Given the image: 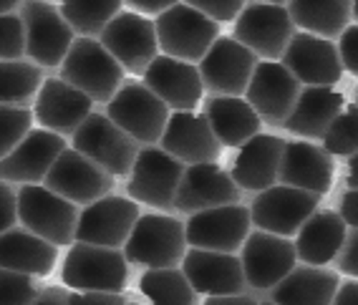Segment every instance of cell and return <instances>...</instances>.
<instances>
[{
	"label": "cell",
	"mask_w": 358,
	"mask_h": 305,
	"mask_svg": "<svg viewBox=\"0 0 358 305\" xmlns=\"http://www.w3.org/2000/svg\"><path fill=\"white\" fill-rule=\"evenodd\" d=\"M298 94H301V81L280 61H257L245 99L257 111L262 124L282 127Z\"/></svg>",
	"instance_id": "20"
},
{
	"label": "cell",
	"mask_w": 358,
	"mask_h": 305,
	"mask_svg": "<svg viewBox=\"0 0 358 305\" xmlns=\"http://www.w3.org/2000/svg\"><path fill=\"white\" fill-rule=\"evenodd\" d=\"M333 262H336V270H338V273L358 280V229L356 227H348L343 248H341V253L336 255Z\"/></svg>",
	"instance_id": "43"
},
{
	"label": "cell",
	"mask_w": 358,
	"mask_h": 305,
	"mask_svg": "<svg viewBox=\"0 0 358 305\" xmlns=\"http://www.w3.org/2000/svg\"><path fill=\"white\" fill-rule=\"evenodd\" d=\"M285 141L275 134H255L243 146H237V154L232 159L230 177L237 187L245 192H262L278 185L280 172V157Z\"/></svg>",
	"instance_id": "27"
},
{
	"label": "cell",
	"mask_w": 358,
	"mask_h": 305,
	"mask_svg": "<svg viewBox=\"0 0 358 305\" xmlns=\"http://www.w3.org/2000/svg\"><path fill=\"white\" fill-rule=\"evenodd\" d=\"M154 26H157L159 51L164 56L189 61V64H199L220 36L217 20L207 18L197 8L187 6L185 0L157 15Z\"/></svg>",
	"instance_id": "5"
},
{
	"label": "cell",
	"mask_w": 358,
	"mask_h": 305,
	"mask_svg": "<svg viewBox=\"0 0 358 305\" xmlns=\"http://www.w3.org/2000/svg\"><path fill=\"white\" fill-rule=\"evenodd\" d=\"M18 225V192L0 179V232Z\"/></svg>",
	"instance_id": "44"
},
{
	"label": "cell",
	"mask_w": 358,
	"mask_h": 305,
	"mask_svg": "<svg viewBox=\"0 0 358 305\" xmlns=\"http://www.w3.org/2000/svg\"><path fill=\"white\" fill-rule=\"evenodd\" d=\"M333 157L323 149V144H313L308 139L285 141L280 157V185L298 187V190L326 194L333 185Z\"/></svg>",
	"instance_id": "26"
},
{
	"label": "cell",
	"mask_w": 358,
	"mask_h": 305,
	"mask_svg": "<svg viewBox=\"0 0 358 305\" xmlns=\"http://www.w3.org/2000/svg\"><path fill=\"white\" fill-rule=\"evenodd\" d=\"M99 41L103 48L122 64L127 73L144 76L157 53H159V41H157V26L149 15L134 13V10H122L109 20Z\"/></svg>",
	"instance_id": "12"
},
{
	"label": "cell",
	"mask_w": 358,
	"mask_h": 305,
	"mask_svg": "<svg viewBox=\"0 0 358 305\" xmlns=\"http://www.w3.org/2000/svg\"><path fill=\"white\" fill-rule=\"evenodd\" d=\"M38 292L41 288L33 275L0 267V305H33Z\"/></svg>",
	"instance_id": "39"
},
{
	"label": "cell",
	"mask_w": 358,
	"mask_h": 305,
	"mask_svg": "<svg viewBox=\"0 0 358 305\" xmlns=\"http://www.w3.org/2000/svg\"><path fill=\"white\" fill-rule=\"evenodd\" d=\"M202 114L207 116L220 144L232 149L243 146L262 129V119L245 96H210Z\"/></svg>",
	"instance_id": "31"
},
{
	"label": "cell",
	"mask_w": 358,
	"mask_h": 305,
	"mask_svg": "<svg viewBox=\"0 0 358 305\" xmlns=\"http://www.w3.org/2000/svg\"><path fill=\"white\" fill-rule=\"evenodd\" d=\"M345 185L348 190H358V152L348 157V172H345Z\"/></svg>",
	"instance_id": "51"
},
{
	"label": "cell",
	"mask_w": 358,
	"mask_h": 305,
	"mask_svg": "<svg viewBox=\"0 0 358 305\" xmlns=\"http://www.w3.org/2000/svg\"><path fill=\"white\" fill-rule=\"evenodd\" d=\"M58 262V248L43 237L33 235L31 229L10 227L0 232V267L18 270V273L45 278L53 273Z\"/></svg>",
	"instance_id": "32"
},
{
	"label": "cell",
	"mask_w": 358,
	"mask_h": 305,
	"mask_svg": "<svg viewBox=\"0 0 358 305\" xmlns=\"http://www.w3.org/2000/svg\"><path fill=\"white\" fill-rule=\"evenodd\" d=\"M341 285L338 270L326 265H295L275 288H270V300L278 305H331Z\"/></svg>",
	"instance_id": "29"
},
{
	"label": "cell",
	"mask_w": 358,
	"mask_h": 305,
	"mask_svg": "<svg viewBox=\"0 0 358 305\" xmlns=\"http://www.w3.org/2000/svg\"><path fill=\"white\" fill-rule=\"evenodd\" d=\"M139 292L149 305H197V290L182 267H152L139 278Z\"/></svg>",
	"instance_id": "34"
},
{
	"label": "cell",
	"mask_w": 358,
	"mask_h": 305,
	"mask_svg": "<svg viewBox=\"0 0 358 305\" xmlns=\"http://www.w3.org/2000/svg\"><path fill=\"white\" fill-rule=\"evenodd\" d=\"M124 292H83L71 290L69 305H127Z\"/></svg>",
	"instance_id": "45"
},
{
	"label": "cell",
	"mask_w": 358,
	"mask_h": 305,
	"mask_svg": "<svg viewBox=\"0 0 358 305\" xmlns=\"http://www.w3.org/2000/svg\"><path fill=\"white\" fill-rule=\"evenodd\" d=\"M106 114L139 146H149L159 144L172 111L144 81H129L106 101Z\"/></svg>",
	"instance_id": "6"
},
{
	"label": "cell",
	"mask_w": 358,
	"mask_h": 305,
	"mask_svg": "<svg viewBox=\"0 0 358 305\" xmlns=\"http://www.w3.org/2000/svg\"><path fill=\"white\" fill-rule=\"evenodd\" d=\"M280 64L306 86H336L345 73L338 45L308 31H295Z\"/></svg>",
	"instance_id": "19"
},
{
	"label": "cell",
	"mask_w": 358,
	"mask_h": 305,
	"mask_svg": "<svg viewBox=\"0 0 358 305\" xmlns=\"http://www.w3.org/2000/svg\"><path fill=\"white\" fill-rule=\"evenodd\" d=\"M18 222L56 248L76 242L78 204L69 202L45 185H20Z\"/></svg>",
	"instance_id": "4"
},
{
	"label": "cell",
	"mask_w": 358,
	"mask_h": 305,
	"mask_svg": "<svg viewBox=\"0 0 358 305\" xmlns=\"http://www.w3.org/2000/svg\"><path fill=\"white\" fill-rule=\"evenodd\" d=\"M127 305H149V303H127Z\"/></svg>",
	"instance_id": "56"
},
{
	"label": "cell",
	"mask_w": 358,
	"mask_h": 305,
	"mask_svg": "<svg viewBox=\"0 0 358 305\" xmlns=\"http://www.w3.org/2000/svg\"><path fill=\"white\" fill-rule=\"evenodd\" d=\"M23 6V0H0V15L6 13H13L15 8Z\"/></svg>",
	"instance_id": "52"
},
{
	"label": "cell",
	"mask_w": 358,
	"mask_h": 305,
	"mask_svg": "<svg viewBox=\"0 0 358 305\" xmlns=\"http://www.w3.org/2000/svg\"><path fill=\"white\" fill-rule=\"evenodd\" d=\"M187 245L202 250H217V253H237L243 242L252 232L250 207L243 202L222 204L212 210L194 212L185 222Z\"/></svg>",
	"instance_id": "15"
},
{
	"label": "cell",
	"mask_w": 358,
	"mask_h": 305,
	"mask_svg": "<svg viewBox=\"0 0 358 305\" xmlns=\"http://www.w3.org/2000/svg\"><path fill=\"white\" fill-rule=\"evenodd\" d=\"M345 106V96L336 86H303L282 129L298 139L323 141L333 119Z\"/></svg>",
	"instance_id": "28"
},
{
	"label": "cell",
	"mask_w": 358,
	"mask_h": 305,
	"mask_svg": "<svg viewBox=\"0 0 358 305\" xmlns=\"http://www.w3.org/2000/svg\"><path fill=\"white\" fill-rule=\"evenodd\" d=\"M331 305H358V280L353 278L351 283H341Z\"/></svg>",
	"instance_id": "50"
},
{
	"label": "cell",
	"mask_w": 358,
	"mask_h": 305,
	"mask_svg": "<svg viewBox=\"0 0 358 305\" xmlns=\"http://www.w3.org/2000/svg\"><path fill=\"white\" fill-rule=\"evenodd\" d=\"M257 56L232 36H217L197 64L202 86L210 96H245Z\"/></svg>",
	"instance_id": "13"
},
{
	"label": "cell",
	"mask_w": 358,
	"mask_h": 305,
	"mask_svg": "<svg viewBox=\"0 0 358 305\" xmlns=\"http://www.w3.org/2000/svg\"><path fill=\"white\" fill-rule=\"evenodd\" d=\"M323 149L331 157H353L358 152V104H345L323 136Z\"/></svg>",
	"instance_id": "37"
},
{
	"label": "cell",
	"mask_w": 358,
	"mask_h": 305,
	"mask_svg": "<svg viewBox=\"0 0 358 305\" xmlns=\"http://www.w3.org/2000/svg\"><path fill=\"white\" fill-rule=\"evenodd\" d=\"M348 235V225L333 210H315L295 235L298 262L306 265H328L336 260Z\"/></svg>",
	"instance_id": "30"
},
{
	"label": "cell",
	"mask_w": 358,
	"mask_h": 305,
	"mask_svg": "<svg viewBox=\"0 0 358 305\" xmlns=\"http://www.w3.org/2000/svg\"><path fill=\"white\" fill-rule=\"evenodd\" d=\"M202 305H260V300L248 292H235V295H210Z\"/></svg>",
	"instance_id": "49"
},
{
	"label": "cell",
	"mask_w": 358,
	"mask_h": 305,
	"mask_svg": "<svg viewBox=\"0 0 358 305\" xmlns=\"http://www.w3.org/2000/svg\"><path fill=\"white\" fill-rule=\"evenodd\" d=\"M61 69V78L76 86L89 96L94 104L111 101V96L124 86L122 64L111 56L99 38H81L78 36L66 53Z\"/></svg>",
	"instance_id": "3"
},
{
	"label": "cell",
	"mask_w": 358,
	"mask_h": 305,
	"mask_svg": "<svg viewBox=\"0 0 358 305\" xmlns=\"http://www.w3.org/2000/svg\"><path fill=\"white\" fill-rule=\"evenodd\" d=\"M71 146L96 162L111 177H129L139 154V141H134L124 129H119L109 114L91 111L76 134L71 136Z\"/></svg>",
	"instance_id": "9"
},
{
	"label": "cell",
	"mask_w": 358,
	"mask_h": 305,
	"mask_svg": "<svg viewBox=\"0 0 358 305\" xmlns=\"http://www.w3.org/2000/svg\"><path fill=\"white\" fill-rule=\"evenodd\" d=\"M124 0H61V13L81 38H99L116 13H122Z\"/></svg>",
	"instance_id": "36"
},
{
	"label": "cell",
	"mask_w": 358,
	"mask_h": 305,
	"mask_svg": "<svg viewBox=\"0 0 358 305\" xmlns=\"http://www.w3.org/2000/svg\"><path fill=\"white\" fill-rule=\"evenodd\" d=\"M61 283L69 290L124 292L129 283V260L122 248L73 242L64 257Z\"/></svg>",
	"instance_id": "1"
},
{
	"label": "cell",
	"mask_w": 358,
	"mask_h": 305,
	"mask_svg": "<svg viewBox=\"0 0 358 305\" xmlns=\"http://www.w3.org/2000/svg\"><path fill=\"white\" fill-rule=\"evenodd\" d=\"M91 111L94 101L61 76L45 78L33 101V119L38 121V127L61 136H73Z\"/></svg>",
	"instance_id": "22"
},
{
	"label": "cell",
	"mask_w": 358,
	"mask_h": 305,
	"mask_svg": "<svg viewBox=\"0 0 358 305\" xmlns=\"http://www.w3.org/2000/svg\"><path fill=\"white\" fill-rule=\"evenodd\" d=\"M353 18L358 20V0H353Z\"/></svg>",
	"instance_id": "53"
},
{
	"label": "cell",
	"mask_w": 358,
	"mask_h": 305,
	"mask_svg": "<svg viewBox=\"0 0 358 305\" xmlns=\"http://www.w3.org/2000/svg\"><path fill=\"white\" fill-rule=\"evenodd\" d=\"M185 162L174 159L159 144L141 146L136 154L134 166L129 172L127 194L134 202L149 204L154 210H174V194L185 174Z\"/></svg>",
	"instance_id": "8"
},
{
	"label": "cell",
	"mask_w": 358,
	"mask_h": 305,
	"mask_svg": "<svg viewBox=\"0 0 358 305\" xmlns=\"http://www.w3.org/2000/svg\"><path fill=\"white\" fill-rule=\"evenodd\" d=\"M245 280L252 290H270L298 265L295 242L290 237L273 235L265 229H252L240 248Z\"/></svg>",
	"instance_id": "16"
},
{
	"label": "cell",
	"mask_w": 358,
	"mask_h": 305,
	"mask_svg": "<svg viewBox=\"0 0 358 305\" xmlns=\"http://www.w3.org/2000/svg\"><path fill=\"white\" fill-rule=\"evenodd\" d=\"M320 194L290 185H273L255 194L250 204L252 227L280 237H295L308 217L318 210Z\"/></svg>",
	"instance_id": "11"
},
{
	"label": "cell",
	"mask_w": 358,
	"mask_h": 305,
	"mask_svg": "<svg viewBox=\"0 0 358 305\" xmlns=\"http://www.w3.org/2000/svg\"><path fill=\"white\" fill-rule=\"evenodd\" d=\"M159 146L174 159L185 164L217 162L222 144L212 132L210 121L202 111H172L162 134Z\"/></svg>",
	"instance_id": "25"
},
{
	"label": "cell",
	"mask_w": 358,
	"mask_h": 305,
	"mask_svg": "<svg viewBox=\"0 0 358 305\" xmlns=\"http://www.w3.org/2000/svg\"><path fill=\"white\" fill-rule=\"evenodd\" d=\"M338 215L343 217V222L348 225V227L358 229V190H345L343 192Z\"/></svg>",
	"instance_id": "47"
},
{
	"label": "cell",
	"mask_w": 358,
	"mask_h": 305,
	"mask_svg": "<svg viewBox=\"0 0 358 305\" xmlns=\"http://www.w3.org/2000/svg\"><path fill=\"white\" fill-rule=\"evenodd\" d=\"M122 250L131 265L144 267V270L182 265L189 250L185 222H179L172 215H162V212L139 215Z\"/></svg>",
	"instance_id": "2"
},
{
	"label": "cell",
	"mask_w": 358,
	"mask_h": 305,
	"mask_svg": "<svg viewBox=\"0 0 358 305\" xmlns=\"http://www.w3.org/2000/svg\"><path fill=\"white\" fill-rule=\"evenodd\" d=\"M48 3H51V0H48Z\"/></svg>",
	"instance_id": "58"
},
{
	"label": "cell",
	"mask_w": 358,
	"mask_h": 305,
	"mask_svg": "<svg viewBox=\"0 0 358 305\" xmlns=\"http://www.w3.org/2000/svg\"><path fill=\"white\" fill-rule=\"evenodd\" d=\"M114 182L116 177H111L96 162H91L89 157L76 152L73 146H66L64 152L58 154L51 172L43 179V185L48 190H53L56 194L78 204V207H86V204L111 194Z\"/></svg>",
	"instance_id": "14"
},
{
	"label": "cell",
	"mask_w": 358,
	"mask_h": 305,
	"mask_svg": "<svg viewBox=\"0 0 358 305\" xmlns=\"http://www.w3.org/2000/svg\"><path fill=\"white\" fill-rule=\"evenodd\" d=\"M26 58V31L20 13L0 15V61Z\"/></svg>",
	"instance_id": "40"
},
{
	"label": "cell",
	"mask_w": 358,
	"mask_h": 305,
	"mask_svg": "<svg viewBox=\"0 0 358 305\" xmlns=\"http://www.w3.org/2000/svg\"><path fill=\"white\" fill-rule=\"evenodd\" d=\"M69 298L71 290L66 285H51L38 292V298L33 300V305H69Z\"/></svg>",
	"instance_id": "48"
},
{
	"label": "cell",
	"mask_w": 358,
	"mask_h": 305,
	"mask_svg": "<svg viewBox=\"0 0 358 305\" xmlns=\"http://www.w3.org/2000/svg\"><path fill=\"white\" fill-rule=\"evenodd\" d=\"M260 305H278V303H275V300L268 298V300H260Z\"/></svg>",
	"instance_id": "55"
},
{
	"label": "cell",
	"mask_w": 358,
	"mask_h": 305,
	"mask_svg": "<svg viewBox=\"0 0 358 305\" xmlns=\"http://www.w3.org/2000/svg\"><path fill=\"white\" fill-rule=\"evenodd\" d=\"M141 78L169 106V111H194L205 96L197 64L179 61L164 53H157Z\"/></svg>",
	"instance_id": "23"
},
{
	"label": "cell",
	"mask_w": 358,
	"mask_h": 305,
	"mask_svg": "<svg viewBox=\"0 0 358 305\" xmlns=\"http://www.w3.org/2000/svg\"><path fill=\"white\" fill-rule=\"evenodd\" d=\"M45 76L38 64L28 58L0 61V104L3 106H26L36 101Z\"/></svg>",
	"instance_id": "35"
},
{
	"label": "cell",
	"mask_w": 358,
	"mask_h": 305,
	"mask_svg": "<svg viewBox=\"0 0 358 305\" xmlns=\"http://www.w3.org/2000/svg\"><path fill=\"white\" fill-rule=\"evenodd\" d=\"M293 36L295 23L288 8L280 3H262V0L245 6L232 28V38L248 45L262 61H280Z\"/></svg>",
	"instance_id": "10"
},
{
	"label": "cell",
	"mask_w": 358,
	"mask_h": 305,
	"mask_svg": "<svg viewBox=\"0 0 358 305\" xmlns=\"http://www.w3.org/2000/svg\"><path fill=\"white\" fill-rule=\"evenodd\" d=\"M356 104H358V89H356Z\"/></svg>",
	"instance_id": "57"
},
{
	"label": "cell",
	"mask_w": 358,
	"mask_h": 305,
	"mask_svg": "<svg viewBox=\"0 0 358 305\" xmlns=\"http://www.w3.org/2000/svg\"><path fill=\"white\" fill-rule=\"evenodd\" d=\"M295 28L336 41L351 26L353 0H288L285 3Z\"/></svg>",
	"instance_id": "33"
},
{
	"label": "cell",
	"mask_w": 358,
	"mask_h": 305,
	"mask_svg": "<svg viewBox=\"0 0 358 305\" xmlns=\"http://www.w3.org/2000/svg\"><path fill=\"white\" fill-rule=\"evenodd\" d=\"M235 202H243V190L217 162H199V164L185 166L182 182L174 194V210L179 215L189 217L194 212Z\"/></svg>",
	"instance_id": "17"
},
{
	"label": "cell",
	"mask_w": 358,
	"mask_h": 305,
	"mask_svg": "<svg viewBox=\"0 0 358 305\" xmlns=\"http://www.w3.org/2000/svg\"><path fill=\"white\" fill-rule=\"evenodd\" d=\"M185 3L197 8L199 13H205L207 18L217 20L220 26L235 20L240 15V10L248 6V0H185Z\"/></svg>",
	"instance_id": "41"
},
{
	"label": "cell",
	"mask_w": 358,
	"mask_h": 305,
	"mask_svg": "<svg viewBox=\"0 0 358 305\" xmlns=\"http://www.w3.org/2000/svg\"><path fill=\"white\" fill-rule=\"evenodd\" d=\"M33 108L0 104V159L10 154L33 129Z\"/></svg>",
	"instance_id": "38"
},
{
	"label": "cell",
	"mask_w": 358,
	"mask_h": 305,
	"mask_svg": "<svg viewBox=\"0 0 358 305\" xmlns=\"http://www.w3.org/2000/svg\"><path fill=\"white\" fill-rule=\"evenodd\" d=\"M338 56L343 71L353 73L358 78V23H351L343 33L338 36Z\"/></svg>",
	"instance_id": "42"
},
{
	"label": "cell",
	"mask_w": 358,
	"mask_h": 305,
	"mask_svg": "<svg viewBox=\"0 0 358 305\" xmlns=\"http://www.w3.org/2000/svg\"><path fill=\"white\" fill-rule=\"evenodd\" d=\"M187 280L192 283L197 295H235L245 292L248 280H245L243 260L235 253H217V250L189 248L182 260Z\"/></svg>",
	"instance_id": "24"
},
{
	"label": "cell",
	"mask_w": 358,
	"mask_h": 305,
	"mask_svg": "<svg viewBox=\"0 0 358 305\" xmlns=\"http://www.w3.org/2000/svg\"><path fill=\"white\" fill-rule=\"evenodd\" d=\"M20 18L26 31V58L41 69H58L76 41V31L69 26L61 8L48 0H23Z\"/></svg>",
	"instance_id": "7"
},
{
	"label": "cell",
	"mask_w": 358,
	"mask_h": 305,
	"mask_svg": "<svg viewBox=\"0 0 358 305\" xmlns=\"http://www.w3.org/2000/svg\"><path fill=\"white\" fill-rule=\"evenodd\" d=\"M134 13H141V15H159L164 13L166 8L177 6L182 0H124Z\"/></svg>",
	"instance_id": "46"
},
{
	"label": "cell",
	"mask_w": 358,
	"mask_h": 305,
	"mask_svg": "<svg viewBox=\"0 0 358 305\" xmlns=\"http://www.w3.org/2000/svg\"><path fill=\"white\" fill-rule=\"evenodd\" d=\"M69 141L48 129H31L13 152L0 159V179L8 185H43L53 162Z\"/></svg>",
	"instance_id": "21"
},
{
	"label": "cell",
	"mask_w": 358,
	"mask_h": 305,
	"mask_svg": "<svg viewBox=\"0 0 358 305\" xmlns=\"http://www.w3.org/2000/svg\"><path fill=\"white\" fill-rule=\"evenodd\" d=\"M262 3H280V6H285L288 0H262Z\"/></svg>",
	"instance_id": "54"
},
{
	"label": "cell",
	"mask_w": 358,
	"mask_h": 305,
	"mask_svg": "<svg viewBox=\"0 0 358 305\" xmlns=\"http://www.w3.org/2000/svg\"><path fill=\"white\" fill-rule=\"evenodd\" d=\"M136 220H139V202L122 194H106L78 212L76 242L124 248Z\"/></svg>",
	"instance_id": "18"
}]
</instances>
